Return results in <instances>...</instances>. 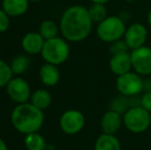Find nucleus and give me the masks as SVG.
I'll return each mask as SVG.
<instances>
[{
	"mask_svg": "<svg viewBox=\"0 0 151 150\" xmlns=\"http://www.w3.org/2000/svg\"><path fill=\"white\" fill-rule=\"evenodd\" d=\"M93 24L88 8L82 5H73L62 14L60 31L67 41L80 42L90 36Z\"/></svg>",
	"mask_w": 151,
	"mask_h": 150,
	"instance_id": "obj_1",
	"label": "nucleus"
},
{
	"mask_svg": "<svg viewBox=\"0 0 151 150\" xmlns=\"http://www.w3.org/2000/svg\"><path fill=\"white\" fill-rule=\"evenodd\" d=\"M12 124L19 133L28 135L36 133L44 122L43 110H40L30 102L18 104L10 114Z\"/></svg>",
	"mask_w": 151,
	"mask_h": 150,
	"instance_id": "obj_2",
	"label": "nucleus"
},
{
	"mask_svg": "<svg viewBox=\"0 0 151 150\" xmlns=\"http://www.w3.org/2000/svg\"><path fill=\"white\" fill-rule=\"evenodd\" d=\"M41 56L45 63L59 66L69 59L70 45L65 38L57 36L52 39H47L44 42Z\"/></svg>",
	"mask_w": 151,
	"mask_h": 150,
	"instance_id": "obj_3",
	"label": "nucleus"
},
{
	"mask_svg": "<svg viewBox=\"0 0 151 150\" xmlns=\"http://www.w3.org/2000/svg\"><path fill=\"white\" fill-rule=\"evenodd\" d=\"M123 126L133 134H142L151 126V113L142 106H132L122 115Z\"/></svg>",
	"mask_w": 151,
	"mask_h": 150,
	"instance_id": "obj_4",
	"label": "nucleus"
},
{
	"mask_svg": "<svg viewBox=\"0 0 151 150\" xmlns=\"http://www.w3.org/2000/svg\"><path fill=\"white\" fill-rule=\"evenodd\" d=\"M125 30V23L120 17L108 16L105 20L98 24L97 36L103 42L110 44L116 40L122 39Z\"/></svg>",
	"mask_w": 151,
	"mask_h": 150,
	"instance_id": "obj_5",
	"label": "nucleus"
},
{
	"mask_svg": "<svg viewBox=\"0 0 151 150\" xmlns=\"http://www.w3.org/2000/svg\"><path fill=\"white\" fill-rule=\"evenodd\" d=\"M143 76L135 71L122 74L116 77V90L120 95L125 97H136L143 93Z\"/></svg>",
	"mask_w": 151,
	"mask_h": 150,
	"instance_id": "obj_6",
	"label": "nucleus"
},
{
	"mask_svg": "<svg viewBox=\"0 0 151 150\" xmlns=\"http://www.w3.org/2000/svg\"><path fill=\"white\" fill-rule=\"evenodd\" d=\"M62 132L67 135H76L86 126V116L77 109H68L61 115L59 120Z\"/></svg>",
	"mask_w": 151,
	"mask_h": 150,
	"instance_id": "obj_7",
	"label": "nucleus"
},
{
	"mask_svg": "<svg viewBox=\"0 0 151 150\" xmlns=\"http://www.w3.org/2000/svg\"><path fill=\"white\" fill-rule=\"evenodd\" d=\"M6 92L7 95L14 103L23 104V103L30 102L31 98V88L29 83L22 77H12L7 83Z\"/></svg>",
	"mask_w": 151,
	"mask_h": 150,
	"instance_id": "obj_8",
	"label": "nucleus"
},
{
	"mask_svg": "<svg viewBox=\"0 0 151 150\" xmlns=\"http://www.w3.org/2000/svg\"><path fill=\"white\" fill-rule=\"evenodd\" d=\"M131 58L133 71L143 77L151 75V47L144 45L131 50Z\"/></svg>",
	"mask_w": 151,
	"mask_h": 150,
	"instance_id": "obj_9",
	"label": "nucleus"
},
{
	"mask_svg": "<svg viewBox=\"0 0 151 150\" xmlns=\"http://www.w3.org/2000/svg\"><path fill=\"white\" fill-rule=\"evenodd\" d=\"M147 37V28L141 23H134L127 28L123 39L129 46V50H133L145 45Z\"/></svg>",
	"mask_w": 151,
	"mask_h": 150,
	"instance_id": "obj_10",
	"label": "nucleus"
},
{
	"mask_svg": "<svg viewBox=\"0 0 151 150\" xmlns=\"http://www.w3.org/2000/svg\"><path fill=\"white\" fill-rule=\"evenodd\" d=\"M123 126L122 114L116 112L114 110H107L102 115L100 120L102 133L109 135H115Z\"/></svg>",
	"mask_w": 151,
	"mask_h": 150,
	"instance_id": "obj_11",
	"label": "nucleus"
},
{
	"mask_svg": "<svg viewBox=\"0 0 151 150\" xmlns=\"http://www.w3.org/2000/svg\"><path fill=\"white\" fill-rule=\"evenodd\" d=\"M109 69L116 77L133 70L131 52L111 55L109 60Z\"/></svg>",
	"mask_w": 151,
	"mask_h": 150,
	"instance_id": "obj_12",
	"label": "nucleus"
},
{
	"mask_svg": "<svg viewBox=\"0 0 151 150\" xmlns=\"http://www.w3.org/2000/svg\"><path fill=\"white\" fill-rule=\"evenodd\" d=\"M45 39L41 36L39 32H29L23 37L22 47L25 52L28 55H38L41 54Z\"/></svg>",
	"mask_w": 151,
	"mask_h": 150,
	"instance_id": "obj_13",
	"label": "nucleus"
},
{
	"mask_svg": "<svg viewBox=\"0 0 151 150\" xmlns=\"http://www.w3.org/2000/svg\"><path fill=\"white\" fill-rule=\"evenodd\" d=\"M39 77L44 85L52 88L59 83L61 79V73L58 69V66L50 64V63H45L40 68Z\"/></svg>",
	"mask_w": 151,
	"mask_h": 150,
	"instance_id": "obj_14",
	"label": "nucleus"
},
{
	"mask_svg": "<svg viewBox=\"0 0 151 150\" xmlns=\"http://www.w3.org/2000/svg\"><path fill=\"white\" fill-rule=\"evenodd\" d=\"M29 2V0H3L2 9L9 17H20L28 10Z\"/></svg>",
	"mask_w": 151,
	"mask_h": 150,
	"instance_id": "obj_15",
	"label": "nucleus"
},
{
	"mask_svg": "<svg viewBox=\"0 0 151 150\" xmlns=\"http://www.w3.org/2000/svg\"><path fill=\"white\" fill-rule=\"evenodd\" d=\"M93 150H121V143L115 135L102 133L96 140Z\"/></svg>",
	"mask_w": 151,
	"mask_h": 150,
	"instance_id": "obj_16",
	"label": "nucleus"
},
{
	"mask_svg": "<svg viewBox=\"0 0 151 150\" xmlns=\"http://www.w3.org/2000/svg\"><path fill=\"white\" fill-rule=\"evenodd\" d=\"M52 95L47 90H36L35 92L32 93L31 98H30V103L33 104L35 107H37L40 110H45L52 104Z\"/></svg>",
	"mask_w": 151,
	"mask_h": 150,
	"instance_id": "obj_17",
	"label": "nucleus"
},
{
	"mask_svg": "<svg viewBox=\"0 0 151 150\" xmlns=\"http://www.w3.org/2000/svg\"><path fill=\"white\" fill-rule=\"evenodd\" d=\"M25 147L27 150H45L46 142L38 132L25 135Z\"/></svg>",
	"mask_w": 151,
	"mask_h": 150,
	"instance_id": "obj_18",
	"label": "nucleus"
},
{
	"mask_svg": "<svg viewBox=\"0 0 151 150\" xmlns=\"http://www.w3.org/2000/svg\"><path fill=\"white\" fill-rule=\"evenodd\" d=\"M59 31H60V26H58L57 23L52 20L43 21L39 27V33L45 40L57 37Z\"/></svg>",
	"mask_w": 151,
	"mask_h": 150,
	"instance_id": "obj_19",
	"label": "nucleus"
},
{
	"mask_svg": "<svg viewBox=\"0 0 151 150\" xmlns=\"http://www.w3.org/2000/svg\"><path fill=\"white\" fill-rule=\"evenodd\" d=\"M9 65L14 75H21L28 70L29 66H30V59L27 56L21 55V56L12 59Z\"/></svg>",
	"mask_w": 151,
	"mask_h": 150,
	"instance_id": "obj_20",
	"label": "nucleus"
},
{
	"mask_svg": "<svg viewBox=\"0 0 151 150\" xmlns=\"http://www.w3.org/2000/svg\"><path fill=\"white\" fill-rule=\"evenodd\" d=\"M88 9V14H90V17L93 21V23H101L103 20H105L108 17L107 14V8H106L105 4L102 3H93Z\"/></svg>",
	"mask_w": 151,
	"mask_h": 150,
	"instance_id": "obj_21",
	"label": "nucleus"
},
{
	"mask_svg": "<svg viewBox=\"0 0 151 150\" xmlns=\"http://www.w3.org/2000/svg\"><path fill=\"white\" fill-rule=\"evenodd\" d=\"M129 107H132L131 105V99L129 97L122 96L119 94V96L115 97L113 100L111 101L110 104V109L114 110L116 112L120 113L123 115V113H125V111L129 110Z\"/></svg>",
	"mask_w": 151,
	"mask_h": 150,
	"instance_id": "obj_22",
	"label": "nucleus"
},
{
	"mask_svg": "<svg viewBox=\"0 0 151 150\" xmlns=\"http://www.w3.org/2000/svg\"><path fill=\"white\" fill-rule=\"evenodd\" d=\"M14 77V73L10 68V65L4 60L0 59V88H5L10 79Z\"/></svg>",
	"mask_w": 151,
	"mask_h": 150,
	"instance_id": "obj_23",
	"label": "nucleus"
},
{
	"mask_svg": "<svg viewBox=\"0 0 151 150\" xmlns=\"http://www.w3.org/2000/svg\"><path fill=\"white\" fill-rule=\"evenodd\" d=\"M109 50L111 52V55H115V54H121V52H131L127 46V44L125 43L124 39H119L116 40V41L110 43V47Z\"/></svg>",
	"mask_w": 151,
	"mask_h": 150,
	"instance_id": "obj_24",
	"label": "nucleus"
},
{
	"mask_svg": "<svg viewBox=\"0 0 151 150\" xmlns=\"http://www.w3.org/2000/svg\"><path fill=\"white\" fill-rule=\"evenodd\" d=\"M140 106L151 113V92L142 93V96L140 97Z\"/></svg>",
	"mask_w": 151,
	"mask_h": 150,
	"instance_id": "obj_25",
	"label": "nucleus"
},
{
	"mask_svg": "<svg viewBox=\"0 0 151 150\" xmlns=\"http://www.w3.org/2000/svg\"><path fill=\"white\" fill-rule=\"evenodd\" d=\"M9 27V16L0 8V33L5 32Z\"/></svg>",
	"mask_w": 151,
	"mask_h": 150,
	"instance_id": "obj_26",
	"label": "nucleus"
},
{
	"mask_svg": "<svg viewBox=\"0 0 151 150\" xmlns=\"http://www.w3.org/2000/svg\"><path fill=\"white\" fill-rule=\"evenodd\" d=\"M151 92V78L150 76L143 78V93Z\"/></svg>",
	"mask_w": 151,
	"mask_h": 150,
	"instance_id": "obj_27",
	"label": "nucleus"
},
{
	"mask_svg": "<svg viewBox=\"0 0 151 150\" xmlns=\"http://www.w3.org/2000/svg\"><path fill=\"white\" fill-rule=\"evenodd\" d=\"M0 150H8V148H7V145H6V143L4 142V141L2 140L1 138H0Z\"/></svg>",
	"mask_w": 151,
	"mask_h": 150,
	"instance_id": "obj_28",
	"label": "nucleus"
},
{
	"mask_svg": "<svg viewBox=\"0 0 151 150\" xmlns=\"http://www.w3.org/2000/svg\"><path fill=\"white\" fill-rule=\"evenodd\" d=\"M91 3H102V4H106L107 2H109L110 0H90Z\"/></svg>",
	"mask_w": 151,
	"mask_h": 150,
	"instance_id": "obj_29",
	"label": "nucleus"
},
{
	"mask_svg": "<svg viewBox=\"0 0 151 150\" xmlns=\"http://www.w3.org/2000/svg\"><path fill=\"white\" fill-rule=\"evenodd\" d=\"M147 22H148V25L150 26V28H151V9H150V11L148 12V17H147Z\"/></svg>",
	"mask_w": 151,
	"mask_h": 150,
	"instance_id": "obj_30",
	"label": "nucleus"
},
{
	"mask_svg": "<svg viewBox=\"0 0 151 150\" xmlns=\"http://www.w3.org/2000/svg\"><path fill=\"white\" fill-rule=\"evenodd\" d=\"M29 1H31V2H38V1H40V0H29Z\"/></svg>",
	"mask_w": 151,
	"mask_h": 150,
	"instance_id": "obj_31",
	"label": "nucleus"
}]
</instances>
